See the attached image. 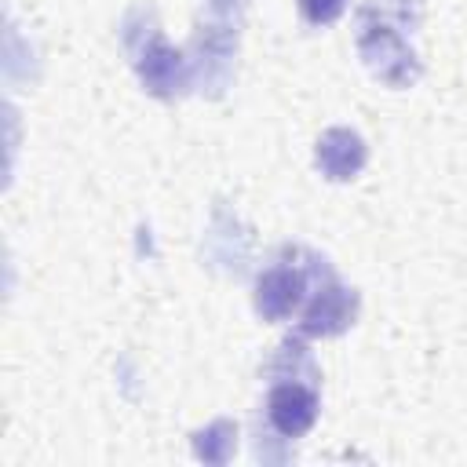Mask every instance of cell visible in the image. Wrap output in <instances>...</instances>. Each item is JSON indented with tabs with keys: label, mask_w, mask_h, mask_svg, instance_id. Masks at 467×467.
I'll return each instance as SVG.
<instances>
[{
	"label": "cell",
	"mask_w": 467,
	"mask_h": 467,
	"mask_svg": "<svg viewBox=\"0 0 467 467\" xmlns=\"http://www.w3.org/2000/svg\"><path fill=\"white\" fill-rule=\"evenodd\" d=\"M358 51L372 77L390 88H409L420 80V58L405 40L401 26H390L376 15L358 11Z\"/></svg>",
	"instance_id": "cell-1"
},
{
	"label": "cell",
	"mask_w": 467,
	"mask_h": 467,
	"mask_svg": "<svg viewBox=\"0 0 467 467\" xmlns=\"http://www.w3.org/2000/svg\"><path fill=\"white\" fill-rule=\"evenodd\" d=\"M328 274L325 259L310 252V263H292V248H281V255L255 277V314L263 321H285L306 296L310 277Z\"/></svg>",
	"instance_id": "cell-2"
},
{
	"label": "cell",
	"mask_w": 467,
	"mask_h": 467,
	"mask_svg": "<svg viewBox=\"0 0 467 467\" xmlns=\"http://www.w3.org/2000/svg\"><path fill=\"white\" fill-rule=\"evenodd\" d=\"M358 306H361V303H358V292L347 288V285H339V281L328 274V277L317 281L310 303H306L303 314H299V336H314V339H317V336H321V339L339 336V332H347V328L354 325Z\"/></svg>",
	"instance_id": "cell-3"
},
{
	"label": "cell",
	"mask_w": 467,
	"mask_h": 467,
	"mask_svg": "<svg viewBox=\"0 0 467 467\" xmlns=\"http://www.w3.org/2000/svg\"><path fill=\"white\" fill-rule=\"evenodd\" d=\"M131 55H135V69H139V77H142V88H146L150 95H157V99H175V95L190 84V66H186V58H182V51H175V47L161 36L157 22L150 26L146 44L135 47Z\"/></svg>",
	"instance_id": "cell-4"
},
{
	"label": "cell",
	"mask_w": 467,
	"mask_h": 467,
	"mask_svg": "<svg viewBox=\"0 0 467 467\" xmlns=\"http://www.w3.org/2000/svg\"><path fill=\"white\" fill-rule=\"evenodd\" d=\"M321 398L310 379H277L266 394V423L281 438H303L317 420Z\"/></svg>",
	"instance_id": "cell-5"
},
{
	"label": "cell",
	"mask_w": 467,
	"mask_h": 467,
	"mask_svg": "<svg viewBox=\"0 0 467 467\" xmlns=\"http://www.w3.org/2000/svg\"><path fill=\"white\" fill-rule=\"evenodd\" d=\"M314 161H317V171L332 182H347L354 179L365 161H368V146L358 131L350 128H328L321 139H317V150H314Z\"/></svg>",
	"instance_id": "cell-6"
},
{
	"label": "cell",
	"mask_w": 467,
	"mask_h": 467,
	"mask_svg": "<svg viewBox=\"0 0 467 467\" xmlns=\"http://www.w3.org/2000/svg\"><path fill=\"white\" fill-rule=\"evenodd\" d=\"M347 11V0H299V15L310 26H332Z\"/></svg>",
	"instance_id": "cell-7"
}]
</instances>
